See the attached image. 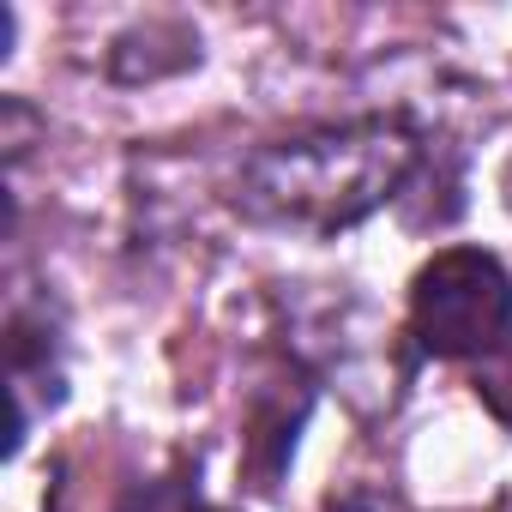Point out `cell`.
Wrapping results in <instances>:
<instances>
[{
    "mask_svg": "<svg viewBox=\"0 0 512 512\" xmlns=\"http://www.w3.org/2000/svg\"><path fill=\"white\" fill-rule=\"evenodd\" d=\"M416 139L404 121H356L338 133H308L272 145L260 163L247 169V199L278 223L302 229H344L368 217L392 187L410 175Z\"/></svg>",
    "mask_w": 512,
    "mask_h": 512,
    "instance_id": "1",
    "label": "cell"
},
{
    "mask_svg": "<svg viewBox=\"0 0 512 512\" xmlns=\"http://www.w3.org/2000/svg\"><path fill=\"white\" fill-rule=\"evenodd\" d=\"M512 326V278L482 247H446L416 272L410 332L428 356H488Z\"/></svg>",
    "mask_w": 512,
    "mask_h": 512,
    "instance_id": "2",
    "label": "cell"
},
{
    "mask_svg": "<svg viewBox=\"0 0 512 512\" xmlns=\"http://www.w3.org/2000/svg\"><path fill=\"white\" fill-rule=\"evenodd\" d=\"M470 386H476V398L512 428V338H500V344L476 362V380H470Z\"/></svg>",
    "mask_w": 512,
    "mask_h": 512,
    "instance_id": "3",
    "label": "cell"
}]
</instances>
